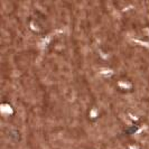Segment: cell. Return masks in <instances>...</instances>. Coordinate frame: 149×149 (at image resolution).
I'll return each mask as SVG.
<instances>
[{
	"mask_svg": "<svg viewBox=\"0 0 149 149\" xmlns=\"http://www.w3.org/2000/svg\"><path fill=\"white\" fill-rule=\"evenodd\" d=\"M8 137L10 138V139H13V140H19V138H20V136H19V131L18 130H16V129H10L9 130V132H8Z\"/></svg>",
	"mask_w": 149,
	"mask_h": 149,
	"instance_id": "obj_1",
	"label": "cell"
}]
</instances>
